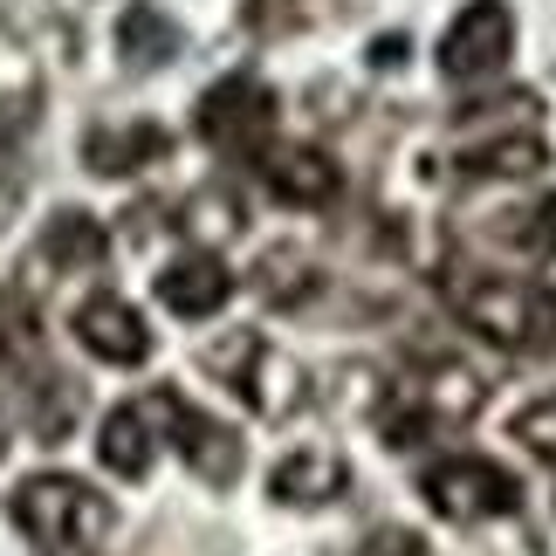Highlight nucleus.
Masks as SVG:
<instances>
[{"label": "nucleus", "mask_w": 556, "mask_h": 556, "mask_svg": "<svg viewBox=\"0 0 556 556\" xmlns=\"http://www.w3.org/2000/svg\"><path fill=\"white\" fill-rule=\"evenodd\" d=\"M14 522L28 529V543L41 556H90L103 536H111V502L97 495L90 481H76V475H35V481H21V495H14Z\"/></svg>", "instance_id": "obj_1"}, {"label": "nucleus", "mask_w": 556, "mask_h": 556, "mask_svg": "<svg viewBox=\"0 0 556 556\" xmlns=\"http://www.w3.org/2000/svg\"><path fill=\"white\" fill-rule=\"evenodd\" d=\"M200 365L227 384L241 405H254L262 419H289L295 405H303V365L295 357H282L268 344V337H254V330H233V337H220V344H206L200 351Z\"/></svg>", "instance_id": "obj_2"}, {"label": "nucleus", "mask_w": 556, "mask_h": 556, "mask_svg": "<svg viewBox=\"0 0 556 556\" xmlns=\"http://www.w3.org/2000/svg\"><path fill=\"white\" fill-rule=\"evenodd\" d=\"M460 316L508 351H556V289H543V282L488 275V282L460 289Z\"/></svg>", "instance_id": "obj_3"}, {"label": "nucleus", "mask_w": 556, "mask_h": 556, "mask_svg": "<svg viewBox=\"0 0 556 556\" xmlns=\"http://www.w3.org/2000/svg\"><path fill=\"white\" fill-rule=\"evenodd\" d=\"M192 131H200L220 159H262L268 131H275V90L262 76H220L192 111Z\"/></svg>", "instance_id": "obj_4"}, {"label": "nucleus", "mask_w": 556, "mask_h": 556, "mask_svg": "<svg viewBox=\"0 0 556 556\" xmlns=\"http://www.w3.org/2000/svg\"><path fill=\"white\" fill-rule=\"evenodd\" d=\"M426 502L446 522H495V516H516L522 508V481L508 467L481 460V454H460V460L426 467Z\"/></svg>", "instance_id": "obj_5"}, {"label": "nucleus", "mask_w": 556, "mask_h": 556, "mask_svg": "<svg viewBox=\"0 0 556 556\" xmlns=\"http://www.w3.org/2000/svg\"><path fill=\"white\" fill-rule=\"evenodd\" d=\"M508 49H516V14H508V0H475V8H460L454 28L440 35V70L454 83H481L508 62Z\"/></svg>", "instance_id": "obj_6"}, {"label": "nucleus", "mask_w": 556, "mask_h": 556, "mask_svg": "<svg viewBox=\"0 0 556 556\" xmlns=\"http://www.w3.org/2000/svg\"><path fill=\"white\" fill-rule=\"evenodd\" d=\"M152 399H159V419L173 426V446L186 454L192 475H200L206 488H233V475H241V440H233L220 419L192 413L179 392H152Z\"/></svg>", "instance_id": "obj_7"}, {"label": "nucleus", "mask_w": 556, "mask_h": 556, "mask_svg": "<svg viewBox=\"0 0 556 556\" xmlns=\"http://www.w3.org/2000/svg\"><path fill=\"white\" fill-rule=\"evenodd\" d=\"M262 186L282 206L309 213V206H330L337 192H344V173H337V159L316 152V144H282V152H262Z\"/></svg>", "instance_id": "obj_8"}, {"label": "nucleus", "mask_w": 556, "mask_h": 556, "mask_svg": "<svg viewBox=\"0 0 556 556\" xmlns=\"http://www.w3.org/2000/svg\"><path fill=\"white\" fill-rule=\"evenodd\" d=\"M76 344L103 357V365H144L152 357V330H144V316L124 295H90L76 309Z\"/></svg>", "instance_id": "obj_9"}, {"label": "nucleus", "mask_w": 556, "mask_h": 556, "mask_svg": "<svg viewBox=\"0 0 556 556\" xmlns=\"http://www.w3.org/2000/svg\"><path fill=\"white\" fill-rule=\"evenodd\" d=\"M227 295H233V275H227L220 254H206V248H200V254H179V262H165V275H159V303L173 309V316H186V324L220 316Z\"/></svg>", "instance_id": "obj_10"}, {"label": "nucleus", "mask_w": 556, "mask_h": 556, "mask_svg": "<svg viewBox=\"0 0 556 556\" xmlns=\"http://www.w3.org/2000/svg\"><path fill=\"white\" fill-rule=\"evenodd\" d=\"M173 152V138H165V124H97V131H83V165L103 179H124V173H144V165H159Z\"/></svg>", "instance_id": "obj_11"}, {"label": "nucleus", "mask_w": 556, "mask_h": 556, "mask_svg": "<svg viewBox=\"0 0 556 556\" xmlns=\"http://www.w3.org/2000/svg\"><path fill=\"white\" fill-rule=\"evenodd\" d=\"M152 426H159V405H152V399L117 405V413L103 419V433H97L103 467H111V475H124V481H144V475H152V446H159Z\"/></svg>", "instance_id": "obj_12"}, {"label": "nucleus", "mask_w": 556, "mask_h": 556, "mask_svg": "<svg viewBox=\"0 0 556 556\" xmlns=\"http://www.w3.org/2000/svg\"><path fill=\"white\" fill-rule=\"evenodd\" d=\"M344 481H351V467L337 460L330 446H303V454H289V460L268 475L275 502H289V508H324V502L344 495Z\"/></svg>", "instance_id": "obj_13"}, {"label": "nucleus", "mask_w": 556, "mask_h": 556, "mask_svg": "<svg viewBox=\"0 0 556 556\" xmlns=\"http://www.w3.org/2000/svg\"><path fill=\"white\" fill-rule=\"evenodd\" d=\"M179 21L159 8V0H131V8L117 14V55L138 62V70H159V62L179 55Z\"/></svg>", "instance_id": "obj_14"}, {"label": "nucleus", "mask_w": 556, "mask_h": 556, "mask_svg": "<svg viewBox=\"0 0 556 556\" xmlns=\"http://www.w3.org/2000/svg\"><path fill=\"white\" fill-rule=\"evenodd\" d=\"M103 254H111V241H103V227L90 220V213H55L49 227H41V262H49L55 275H97Z\"/></svg>", "instance_id": "obj_15"}, {"label": "nucleus", "mask_w": 556, "mask_h": 556, "mask_svg": "<svg viewBox=\"0 0 556 556\" xmlns=\"http://www.w3.org/2000/svg\"><path fill=\"white\" fill-rule=\"evenodd\" d=\"M488 241L508 248L516 262H549L556 254V192H543L536 206H508L488 220Z\"/></svg>", "instance_id": "obj_16"}, {"label": "nucleus", "mask_w": 556, "mask_h": 556, "mask_svg": "<svg viewBox=\"0 0 556 556\" xmlns=\"http://www.w3.org/2000/svg\"><path fill=\"white\" fill-rule=\"evenodd\" d=\"M460 165H467L475 179H522V173H543V165H549V144L529 131V124H516V131H502V138L467 144Z\"/></svg>", "instance_id": "obj_17"}, {"label": "nucleus", "mask_w": 556, "mask_h": 556, "mask_svg": "<svg viewBox=\"0 0 556 556\" xmlns=\"http://www.w3.org/2000/svg\"><path fill=\"white\" fill-rule=\"evenodd\" d=\"M254 289H262V303L295 309V303H309V295H316V262H309L303 248H268L262 262H254Z\"/></svg>", "instance_id": "obj_18"}, {"label": "nucleus", "mask_w": 556, "mask_h": 556, "mask_svg": "<svg viewBox=\"0 0 556 556\" xmlns=\"http://www.w3.org/2000/svg\"><path fill=\"white\" fill-rule=\"evenodd\" d=\"M316 14H324L316 0H248V8H241V28L248 35H295V28H309Z\"/></svg>", "instance_id": "obj_19"}, {"label": "nucleus", "mask_w": 556, "mask_h": 556, "mask_svg": "<svg viewBox=\"0 0 556 556\" xmlns=\"http://www.w3.org/2000/svg\"><path fill=\"white\" fill-rule=\"evenodd\" d=\"M28 351H35V309H28V303H8V295H0V378H8Z\"/></svg>", "instance_id": "obj_20"}, {"label": "nucleus", "mask_w": 556, "mask_h": 556, "mask_svg": "<svg viewBox=\"0 0 556 556\" xmlns=\"http://www.w3.org/2000/svg\"><path fill=\"white\" fill-rule=\"evenodd\" d=\"M516 433H522V446L529 454H543V460H556V392L549 399H536L529 413L516 419Z\"/></svg>", "instance_id": "obj_21"}, {"label": "nucleus", "mask_w": 556, "mask_h": 556, "mask_svg": "<svg viewBox=\"0 0 556 556\" xmlns=\"http://www.w3.org/2000/svg\"><path fill=\"white\" fill-rule=\"evenodd\" d=\"M233 233V227H241V206H233L227 200V192H206V200H192V233Z\"/></svg>", "instance_id": "obj_22"}, {"label": "nucleus", "mask_w": 556, "mask_h": 556, "mask_svg": "<svg viewBox=\"0 0 556 556\" xmlns=\"http://www.w3.org/2000/svg\"><path fill=\"white\" fill-rule=\"evenodd\" d=\"M357 556H426V543L413 536V529H378V536H365Z\"/></svg>", "instance_id": "obj_23"}, {"label": "nucleus", "mask_w": 556, "mask_h": 556, "mask_svg": "<svg viewBox=\"0 0 556 556\" xmlns=\"http://www.w3.org/2000/svg\"><path fill=\"white\" fill-rule=\"evenodd\" d=\"M371 62H378V70H399V62H405V41H399V35L371 41Z\"/></svg>", "instance_id": "obj_24"}, {"label": "nucleus", "mask_w": 556, "mask_h": 556, "mask_svg": "<svg viewBox=\"0 0 556 556\" xmlns=\"http://www.w3.org/2000/svg\"><path fill=\"white\" fill-rule=\"evenodd\" d=\"M0 460H8V426H0Z\"/></svg>", "instance_id": "obj_25"}]
</instances>
